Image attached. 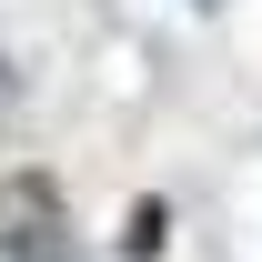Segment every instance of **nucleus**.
Segmentation results:
<instances>
[{
  "instance_id": "obj_1",
  "label": "nucleus",
  "mask_w": 262,
  "mask_h": 262,
  "mask_svg": "<svg viewBox=\"0 0 262 262\" xmlns=\"http://www.w3.org/2000/svg\"><path fill=\"white\" fill-rule=\"evenodd\" d=\"M51 232H61V192H51V182H31V171H10V182H0V262L40 252Z\"/></svg>"
}]
</instances>
